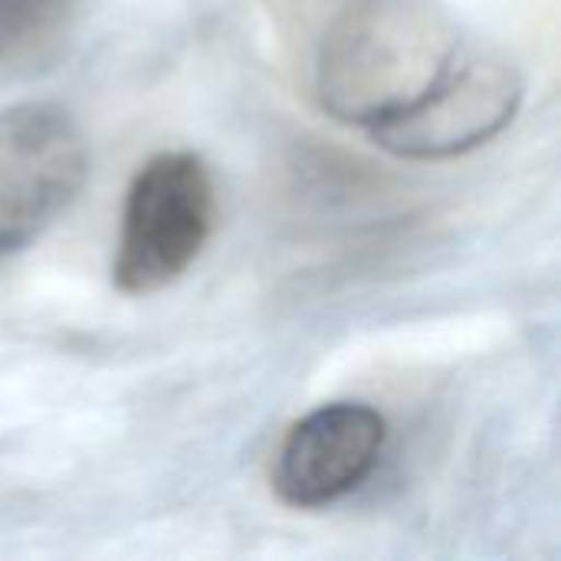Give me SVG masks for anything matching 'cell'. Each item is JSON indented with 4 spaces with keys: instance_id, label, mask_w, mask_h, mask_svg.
Here are the masks:
<instances>
[{
    "instance_id": "obj_5",
    "label": "cell",
    "mask_w": 561,
    "mask_h": 561,
    "mask_svg": "<svg viewBox=\"0 0 561 561\" xmlns=\"http://www.w3.org/2000/svg\"><path fill=\"white\" fill-rule=\"evenodd\" d=\"M385 417L358 401H332L296 421L273 463V490L286 506L319 510L358 490L385 450Z\"/></svg>"
},
{
    "instance_id": "obj_2",
    "label": "cell",
    "mask_w": 561,
    "mask_h": 561,
    "mask_svg": "<svg viewBox=\"0 0 561 561\" xmlns=\"http://www.w3.org/2000/svg\"><path fill=\"white\" fill-rule=\"evenodd\" d=\"M214 181L191 151L148 158L125 197L112 283L125 296H151L178 283L214 230Z\"/></svg>"
},
{
    "instance_id": "obj_6",
    "label": "cell",
    "mask_w": 561,
    "mask_h": 561,
    "mask_svg": "<svg viewBox=\"0 0 561 561\" xmlns=\"http://www.w3.org/2000/svg\"><path fill=\"white\" fill-rule=\"evenodd\" d=\"M76 0H0V76L56 49Z\"/></svg>"
},
{
    "instance_id": "obj_1",
    "label": "cell",
    "mask_w": 561,
    "mask_h": 561,
    "mask_svg": "<svg viewBox=\"0 0 561 561\" xmlns=\"http://www.w3.org/2000/svg\"><path fill=\"white\" fill-rule=\"evenodd\" d=\"M457 46L431 0H355L322 43L319 99L335 118L371 128L414 102Z\"/></svg>"
},
{
    "instance_id": "obj_4",
    "label": "cell",
    "mask_w": 561,
    "mask_h": 561,
    "mask_svg": "<svg viewBox=\"0 0 561 561\" xmlns=\"http://www.w3.org/2000/svg\"><path fill=\"white\" fill-rule=\"evenodd\" d=\"M85 174V138L62 105L0 108V260L36 240L79 197Z\"/></svg>"
},
{
    "instance_id": "obj_3",
    "label": "cell",
    "mask_w": 561,
    "mask_h": 561,
    "mask_svg": "<svg viewBox=\"0 0 561 561\" xmlns=\"http://www.w3.org/2000/svg\"><path fill=\"white\" fill-rule=\"evenodd\" d=\"M519 102V69L493 49L460 43L444 72L414 102L371 125L368 135L394 158L444 161L500 135Z\"/></svg>"
}]
</instances>
